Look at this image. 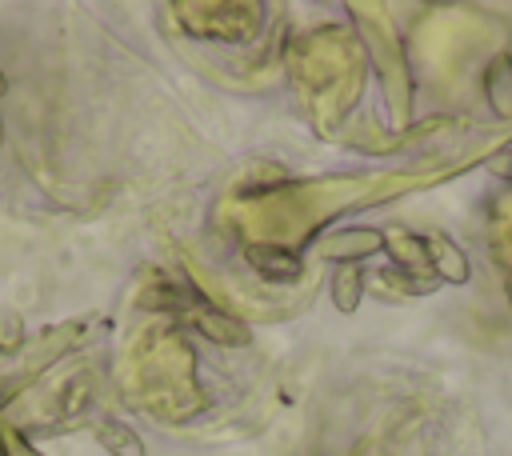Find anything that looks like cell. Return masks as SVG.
I'll return each mask as SVG.
<instances>
[{"mask_svg": "<svg viewBox=\"0 0 512 456\" xmlns=\"http://www.w3.org/2000/svg\"><path fill=\"white\" fill-rule=\"evenodd\" d=\"M196 328H200L212 344H224V348H248V344H252V328H248L240 316H232V312H224V308H216V304H204V308L196 312Z\"/></svg>", "mask_w": 512, "mask_h": 456, "instance_id": "cell-3", "label": "cell"}, {"mask_svg": "<svg viewBox=\"0 0 512 456\" xmlns=\"http://www.w3.org/2000/svg\"><path fill=\"white\" fill-rule=\"evenodd\" d=\"M96 444H100L108 456H148L140 432H136L132 424H124V420H112V416L96 420Z\"/></svg>", "mask_w": 512, "mask_h": 456, "instance_id": "cell-5", "label": "cell"}, {"mask_svg": "<svg viewBox=\"0 0 512 456\" xmlns=\"http://www.w3.org/2000/svg\"><path fill=\"white\" fill-rule=\"evenodd\" d=\"M244 260H248L264 280H276V284L304 276V260H300L292 248L272 244V240H252V244H244Z\"/></svg>", "mask_w": 512, "mask_h": 456, "instance_id": "cell-1", "label": "cell"}, {"mask_svg": "<svg viewBox=\"0 0 512 456\" xmlns=\"http://www.w3.org/2000/svg\"><path fill=\"white\" fill-rule=\"evenodd\" d=\"M328 292H332L336 312L352 316V312L360 308V300H364V272H360V264H336Z\"/></svg>", "mask_w": 512, "mask_h": 456, "instance_id": "cell-7", "label": "cell"}, {"mask_svg": "<svg viewBox=\"0 0 512 456\" xmlns=\"http://www.w3.org/2000/svg\"><path fill=\"white\" fill-rule=\"evenodd\" d=\"M8 92V76H4V68H0V96Z\"/></svg>", "mask_w": 512, "mask_h": 456, "instance_id": "cell-10", "label": "cell"}, {"mask_svg": "<svg viewBox=\"0 0 512 456\" xmlns=\"http://www.w3.org/2000/svg\"><path fill=\"white\" fill-rule=\"evenodd\" d=\"M424 248H428L432 276H444V280H452V284H464V280L472 276L468 256L460 252V244H456L452 236H444V232H428V236H424Z\"/></svg>", "mask_w": 512, "mask_h": 456, "instance_id": "cell-4", "label": "cell"}, {"mask_svg": "<svg viewBox=\"0 0 512 456\" xmlns=\"http://www.w3.org/2000/svg\"><path fill=\"white\" fill-rule=\"evenodd\" d=\"M384 248L392 252V260L408 272V276H432V264H428V248H424V236H412V232H384Z\"/></svg>", "mask_w": 512, "mask_h": 456, "instance_id": "cell-6", "label": "cell"}, {"mask_svg": "<svg viewBox=\"0 0 512 456\" xmlns=\"http://www.w3.org/2000/svg\"><path fill=\"white\" fill-rule=\"evenodd\" d=\"M0 140H4V128H0Z\"/></svg>", "mask_w": 512, "mask_h": 456, "instance_id": "cell-11", "label": "cell"}, {"mask_svg": "<svg viewBox=\"0 0 512 456\" xmlns=\"http://www.w3.org/2000/svg\"><path fill=\"white\" fill-rule=\"evenodd\" d=\"M384 248V232L380 228H340L320 244V256L332 264H360L364 256Z\"/></svg>", "mask_w": 512, "mask_h": 456, "instance_id": "cell-2", "label": "cell"}, {"mask_svg": "<svg viewBox=\"0 0 512 456\" xmlns=\"http://www.w3.org/2000/svg\"><path fill=\"white\" fill-rule=\"evenodd\" d=\"M504 296H508V304H512V272L504 276Z\"/></svg>", "mask_w": 512, "mask_h": 456, "instance_id": "cell-9", "label": "cell"}, {"mask_svg": "<svg viewBox=\"0 0 512 456\" xmlns=\"http://www.w3.org/2000/svg\"><path fill=\"white\" fill-rule=\"evenodd\" d=\"M488 100L496 116H512V56H496L488 64Z\"/></svg>", "mask_w": 512, "mask_h": 456, "instance_id": "cell-8", "label": "cell"}]
</instances>
